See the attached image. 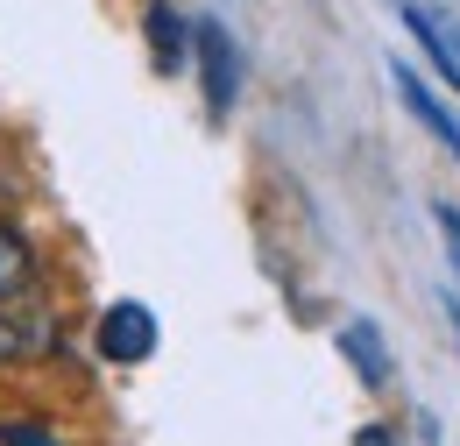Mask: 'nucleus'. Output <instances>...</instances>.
<instances>
[{"instance_id":"1","label":"nucleus","mask_w":460,"mask_h":446,"mask_svg":"<svg viewBox=\"0 0 460 446\" xmlns=\"http://www.w3.org/2000/svg\"><path fill=\"white\" fill-rule=\"evenodd\" d=\"M191 57H199V93H206V113H213V120H227L248 71H241V43L227 36V22H220V14H199V22H191Z\"/></svg>"},{"instance_id":"2","label":"nucleus","mask_w":460,"mask_h":446,"mask_svg":"<svg viewBox=\"0 0 460 446\" xmlns=\"http://www.w3.org/2000/svg\"><path fill=\"white\" fill-rule=\"evenodd\" d=\"M100 354L107 361H120V369H135V361H149L156 354V340H164V326H156V312L142 305V298H114L107 312H100Z\"/></svg>"},{"instance_id":"3","label":"nucleus","mask_w":460,"mask_h":446,"mask_svg":"<svg viewBox=\"0 0 460 446\" xmlns=\"http://www.w3.org/2000/svg\"><path fill=\"white\" fill-rule=\"evenodd\" d=\"M390 78H397V100L411 107V120H418V128H425V135H432V142L460 164V113L425 85V71H418V64H403V57H397V64H390Z\"/></svg>"},{"instance_id":"4","label":"nucleus","mask_w":460,"mask_h":446,"mask_svg":"<svg viewBox=\"0 0 460 446\" xmlns=\"http://www.w3.org/2000/svg\"><path fill=\"white\" fill-rule=\"evenodd\" d=\"M397 22L411 29V43L425 50V64L460 93V22L454 14H432V7H418V0H397Z\"/></svg>"},{"instance_id":"5","label":"nucleus","mask_w":460,"mask_h":446,"mask_svg":"<svg viewBox=\"0 0 460 446\" xmlns=\"http://www.w3.org/2000/svg\"><path fill=\"white\" fill-rule=\"evenodd\" d=\"M142 36H149L156 71H164V78H177V71H184V57H191V22L177 14L171 0H149V14H142Z\"/></svg>"},{"instance_id":"6","label":"nucleus","mask_w":460,"mask_h":446,"mask_svg":"<svg viewBox=\"0 0 460 446\" xmlns=\"http://www.w3.org/2000/svg\"><path fill=\"white\" fill-rule=\"evenodd\" d=\"M341 354H347V369H354L368 390H390V347H383V334H376V319H347L341 326Z\"/></svg>"},{"instance_id":"7","label":"nucleus","mask_w":460,"mask_h":446,"mask_svg":"<svg viewBox=\"0 0 460 446\" xmlns=\"http://www.w3.org/2000/svg\"><path fill=\"white\" fill-rule=\"evenodd\" d=\"M29 277H36L29 241H22L14 227H0V305H7V298H22V290H29Z\"/></svg>"},{"instance_id":"8","label":"nucleus","mask_w":460,"mask_h":446,"mask_svg":"<svg viewBox=\"0 0 460 446\" xmlns=\"http://www.w3.org/2000/svg\"><path fill=\"white\" fill-rule=\"evenodd\" d=\"M29 347H36V334H29V326H22V319L0 305V361H22Z\"/></svg>"},{"instance_id":"9","label":"nucleus","mask_w":460,"mask_h":446,"mask_svg":"<svg viewBox=\"0 0 460 446\" xmlns=\"http://www.w3.org/2000/svg\"><path fill=\"white\" fill-rule=\"evenodd\" d=\"M432 220H439V234H447V255H454V277H460V206H432Z\"/></svg>"},{"instance_id":"10","label":"nucleus","mask_w":460,"mask_h":446,"mask_svg":"<svg viewBox=\"0 0 460 446\" xmlns=\"http://www.w3.org/2000/svg\"><path fill=\"white\" fill-rule=\"evenodd\" d=\"M0 446H64V440H58V433H43V425H7Z\"/></svg>"},{"instance_id":"11","label":"nucleus","mask_w":460,"mask_h":446,"mask_svg":"<svg viewBox=\"0 0 460 446\" xmlns=\"http://www.w3.org/2000/svg\"><path fill=\"white\" fill-rule=\"evenodd\" d=\"M354 446H403L397 433H383V425H361V433H354Z\"/></svg>"},{"instance_id":"12","label":"nucleus","mask_w":460,"mask_h":446,"mask_svg":"<svg viewBox=\"0 0 460 446\" xmlns=\"http://www.w3.org/2000/svg\"><path fill=\"white\" fill-rule=\"evenodd\" d=\"M447 319H454V340H460V298H447Z\"/></svg>"}]
</instances>
